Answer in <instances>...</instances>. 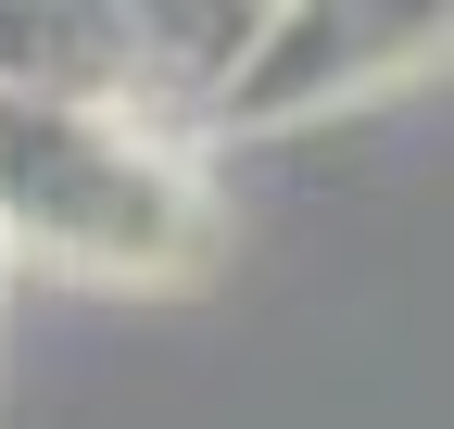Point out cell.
<instances>
[{
  "label": "cell",
  "instance_id": "3",
  "mask_svg": "<svg viewBox=\"0 0 454 429\" xmlns=\"http://www.w3.org/2000/svg\"><path fill=\"white\" fill-rule=\"evenodd\" d=\"M0 101H127L139 114V26L101 0H0Z\"/></svg>",
  "mask_w": 454,
  "mask_h": 429
},
{
  "label": "cell",
  "instance_id": "4",
  "mask_svg": "<svg viewBox=\"0 0 454 429\" xmlns=\"http://www.w3.org/2000/svg\"><path fill=\"white\" fill-rule=\"evenodd\" d=\"M0 278H13V265H0Z\"/></svg>",
  "mask_w": 454,
  "mask_h": 429
},
{
  "label": "cell",
  "instance_id": "2",
  "mask_svg": "<svg viewBox=\"0 0 454 429\" xmlns=\"http://www.w3.org/2000/svg\"><path fill=\"white\" fill-rule=\"evenodd\" d=\"M454 51V13H417V0H278L253 26L240 76L215 89V127H303V114H340L391 76H417Z\"/></svg>",
  "mask_w": 454,
  "mask_h": 429
},
{
  "label": "cell",
  "instance_id": "1",
  "mask_svg": "<svg viewBox=\"0 0 454 429\" xmlns=\"http://www.w3.org/2000/svg\"><path fill=\"white\" fill-rule=\"evenodd\" d=\"M215 240L177 127L127 101H0V265L89 291H164Z\"/></svg>",
  "mask_w": 454,
  "mask_h": 429
}]
</instances>
